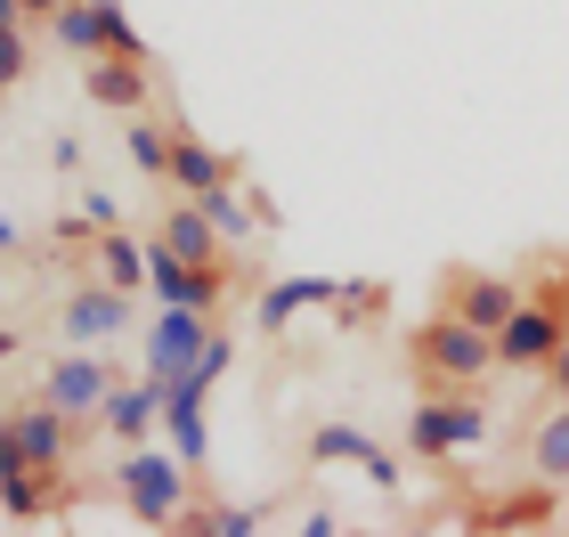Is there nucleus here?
I'll use <instances>...</instances> for the list:
<instances>
[{"mask_svg": "<svg viewBox=\"0 0 569 537\" xmlns=\"http://www.w3.org/2000/svg\"><path fill=\"white\" fill-rule=\"evenodd\" d=\"M407 350H416V375L431 382V391H472L480 375H497V335L456 310H431L416 335H407Z\"/></svg>", "mask_w": 569, "mask_h": 537, "instance_id": "obj_1", "label": "nucleus"}, {"mask_svg": "<svg viewBox=\"0 0 569 537\" xmlns=\"http://www.w3.org/2000/svg\"><path fill=\"white\" fill-rule=\"evenodd\" d=\"M188 473L196 465H179L171 440L154 448V440H131L114 456V497L131 505V521L139 529H179V514H188Z\"/></svg>", "mask_w": 569, "mask_h": 537, "instance_id": "obj_2", "label": "nucleus"}, {"mask_svg": "<svg viewBox=\"0 0 569 537\" xmlns=\"http://www.w3.org/2000/svg\"><path fill=\"white\" fill-rule=\"evenodd\" d=\"M488 448V407L472 391H423L407 416V456L416 465H456V456Z\"/></svg>", "mask_w": 569, "mask_h": 537, "instance_id": "obj_3", "label": "nucleus"}, {"mask_svg": "<svg viewBox=\"0 0 569 537\" xmlns=\"http://www.w3.org/2000/svg\"><path fill=\"white\" fill-rule=\"evenodd\" d=\"M561 342H569V277L521 294V310L497 326V367H512V375H546V358H553Z\"/></svg>", "mask_w": 569, "mask_h": 537, "instance_id": "obj_4", "label": "nucleus"}, {"mask_svg": "<svg viewBox=\"0 0 569 537\" xmlns=\"http://www.w3.org/2000/svg\"><path fill=\"white\" fill-rule=\"evenodd\" d=\"M49 33H58L66 58H107V49H122V58H147V41H139V24L122 17V0H66L58 17H49Z\"/></svg>", "mask_w": 569, "mask_h": 537, "instance_id": "obj_5", "label": "nucleus"}, {"mask_svg": "<svg viewBox=\"0 0 569 537\" xmlns=\"http://www.w3.org/2000/svg\"><path fill=\"white\" fill-rule=\"evenodd\" d=\"M228 286H237V269H228V261L196 269V261H179V252H171L163 237L147 245V294H154V301H179V310L220 318V310H228Z\"/></svg>", "mask_w": 569, "mask_h": 537, "instance_id": "obj_6", "label": "nucleus"}, {"mask_svg": "<svg viewBox=\"0 0 569 537\" xmlns=\"http://www.w3.org/2000/svg\"><path fill=\"white\" fill-rule=\"evenodd\" d=\"M66 465H24L17 448H0V521L33 529V521H58L66 514Z\"/></svg>", "mask_w": 569, "mask_h": 537, "instance_id": "obj_7", "label": "nucleus"}, {"mask_svg": "<svg viewBox=\"0 0 569 537\" xmlns=\"http://www.w3.org/2000/svg\"><path fill=\"white\" fill-rule=\"evenodd\" d=\"M212 326H220V318L163 301V310L147 318V335H139V367H147V375H163V382H171V375H188V367H196V350L212 342Z\"/></svg>", "mask_w": 569, "mask_h": 537, "instance_id": "obj_8", "label": "nucleus"}, {"mask_svg": "<svg viewBox=\"0 0 569 537\" xmlns=\"http://www.w3.org/2000/svg\"><path fill=\"white\" fill-rule=\"evenodd\" d=\"M0 448H17L24 465H66L73 456V416L49 407V399H17V407H0Z\"/></svg>", "mask_w": 569, "mask_h": 537, "instance_id": "obj_9", "label": "nucleus"}, {"mask_svg": "<svg viewBox=\"0 0 569 537\" xmlns=\"http://www.w3.org/2000/svg\"><path fill=\"white\" fill-rule=\"evenodd\" d=\"M553 521H561V480H529V489H505V497H480V505H463V529H472V537L553 529Z\"/></svg>", "mask_w": 569, "mask_h": 537, "instance_id": "obj_10", "label": "nucleus"}, {"mask_svg": "<svg viewBox=\"0 0 569 537\" xmlns=\"http://www.w3.org/2000/svg\"><path fill=\"white\" fill-rule=\"evenodd\" d=\"M107 391H114L107 358H90V350H73V342H66V358H49V375H41V399H49V407H66L73 424H98Z\"/></svg>", "mask_w": 569, "mask_h": 537, "instance_id": "obj_11", "label": "nucleus"}, {"mask_svg": "<svg viewBox=\"0 0 569 537\" xmlns=\"http://www.w3.org/2000/svg\"><path fill=\"white\" fill-rule=\"evenodd\" d=\"M131 301H139V294L107 286V277H98V286H73V294H66V310H58L66 342H73V350H98V342H114L122 326H131Z\"/></svg>", "mask_w": 569, "mask_h": 537, "instance_id": "obj_12", "label": "nucleus"}, {"mask_svg": "<svg viewBox=\"0 0 569 537\" xmlns=\"http://www.w3.org/2000/svg\"><path fill=\"white\" fill-rule=\"evenodd\" d=\"M163 391L171 382L163 375H139V382H114L107 391V407H98V431H107V440H154V431H163Z\"/></svg>", "mask_w": 569, "mask_h": 537, "instance_id": "obj_13", "label": "nucleus"}, {"mask_svg": "<svg viewBox=\"0 0 569 537\" xmlns=\"http://www.w3.org/2000/svg\"><path fill=\"white\" fill-rule=\"evenodd\" d=\"M203 399H212V382L171 375V391H163V440H171L179 465H203V456H212V416H203Z\"/></svg>", "mask_w": 569, "mask_h": 537, "instance_id": "obj_14", "label": "nucleus"}, {"mask_svg": "<svg viewBox=\"0 0 569 537\" xmlns=\"http://www.w3.org/2000/svg\"><path fill=\"white\" fill-rule=\"evenodd\" d=\"M439 310H456V318H472V326L497 335V326L521 310V286L497 277V269H448V301H439Z\"/></svg>", "mask_w": 569, "mask_h": 537, "instance_id": "obj_15", "label": "nucleus"}, {"mask_svg": "<svg viewBox=\"0 0 569 537\" xmlns=\"http://www.w3.org/2000/svg\"><path fill=\"white\" fill-rule=\"evenodd\" d=\"M82 90H90V107H107V115H139L147 98H154V73H147V58L107 49V58L82 66Z\"/></svg>", "mask_w": 569, "mask_h": 537, "instance_id": "obj_16", "label": "nucleus"}, {"mask_svg": "<svg viewBox=\"0 0 569 537\" xmlns=\"http://www.w3.org/2000/svg\"><path fill=\"white\" fill-rule=\"evenodd\" d=\"M228 179H244V163L220 156V147H203L188 122H179V139H171V188L179 196H203V188H228Z\"/></svg>", "mask_w": 569, "mask_h": 537, "instance_id": "obj_17", "label": "nucleus"}, {"mask_svg": "<svg viewBox=\"0 0 569 537\" xmlns=\"http://www.w3.org/2000/svg\"><path fill=\"white\" fill-rule=\"evenodd\" d=\"M163 245L179 252V261H196V269H212V261H228V252H237V245H228L212 220H203V203H196V196L163 212Z\"/></svg>", "mask_w": 569, "mask_h": 537, "instance_id": "obj_18", "label": "nucleus"}, {"mask_svg": "<svg viewBox=\"0 0 569 537\" xmlns=\"http://www.w3.org/2000/svg\"><path fill=\"white\" fill-rule=\"evenodd\" d=\"M326 301H333V277H277V286L261 294V335H284L293 318L326 310Z\"/></svg>", "mask_w": 569, "mask_h": 537, "instance_id": "obj_19", "label": "nucleus"}, {"mask_svg": "<svg viewBox=\"0 0 569 537\" xmlns=\"http://www.w3.org/2000/svg\"><path fill=\"white\" fill-rule=\"evenodd\" d=\"M333 326H342V335H367L375 318H391V286H382V277H333Z\"/></svg>", "mask_w": 569, "mask_h": 537, "instance_id": "obj_20", "label": "nucleus"}, {"mask_svg": "<svg viewBox=\"0 0 569 537\" xmlns=\"http://www.w3.org/2000/svg\"><path fill=\"white\" fill-rule=\"evenodd\" d=\"M171 139H179V122H154L147 107L122 122V156L139 163V179H163V188H171Z\"/></svg>", "mask_w": 569, "mask_h": 537, "instance_id": "obj_21", "label": "nucleus"}, {"mask_svg": "<svg viewBox=\"0 0 569 537\" xmlns=\"http://www.w3.org/2000/svg\"><path fill=\"white\" fill-rule=\"evenodd\" d=\"M90 261H98V277H107V286H122V294H139V286H147V245H139V237H122V228H107V237L90 245Z\"/></svg>", "mask_w": 569, "mask_h": 537, "instance_id": "obj_22", "label": "nucleus"}, {"mask_svg": "<svg viewBox=\"0 0 569 537\" xmlns=\"http://www.w3.org/2000/svg\"><path fill=\"white\" fill-rule=\"evenodd\" d=\"M179 529H188V537H261L269 514H261V505H188Z\"/></svg>", "mask_w": 569, "mask_h": 537, "instance_id": "obj_23", "label": "nucleus"}, {"mask_svg": "<svg viewBox=\"0 0 569 537\" xmlns=\"http://www.w3.org/2000/svg\"><path fill=\"white\" fill-rule=\"evenodd\" d=\"M237 188H244V179H228V188H203L196 203H203V220H212L228 245H252V237H261V212H252V203H244Z\"/></svg>", "mask_w": 569, "mask_h": 537, "instance_id": "obj_24", "label": "nucleus"}, {"mask_svg": "<svg viewBox=\"0 0 569 537\" xmlns=\"http://www.w3.org/2000/svg\"><path fill=\"white\" fill-rule=\"evenodd\" d=\"M529 473L537 480H569V407H553V416L529 431Z\"/></svg>", "mask_w": 569, "mask_h": 537, "instance_id": "obj_25", "label": "nucleus"}, {"mask_svg": "<svg viewBox=\"0 0 569 537\" xmlns=\"http://www.w3.org/2000/svg\"><path fill=\"white\" fill-rule=\"evenodd\" d=\"M375 456V440L358 424H318L309 431V465H367Z\"/></svg>", "mask_w": 569, "mask_h": 537, "instance_id": "obj_26", "label": "nucleus"}, {"mask_svg": "<svg viewBox=\"0 0 569 537\" xmlns=\"http://www.w3.org/2000/svg\"><path fill=\"white\" fill-rule=\"evenodd\" d=\"M24 66H33V41H24V24H0V98L24 82Z\"/></svg>", "mask_w": 569, "mask_h": 537, "instance_id": "obj_27", "label": "nucleus"}, {"mask_svg": "<svg viewBox=\"0 0 569 537\" xmlns=\"http://www.w3.org/2000/svg\"><path fill=\"white\" fill-rule=\"evenodd\" d=\"M358 473H367V489H382V497H399V489H407V465H399V456L382 448V440H375V456H367Z\"/></svg>", "mask_w": 569, "mask_h": 537, "instance_id": "obj_28", "label": "nucleus"}, {"mask_svg": "<svg viewBox=\"0 0 569 537\" xmlns=\"http://www.w3.org/2000/svg\"><path fill=\"white\" fill-rule=\"evenodd\" d=\"M82 220H90V228H122V203H114L107 188H90V196H82Z\"/></svg>", "mask_w": 569, "mask_h": 537, "instance_id": "obj_29", "label": "nucleus"}, {"mask_svg": "<svg viewBox=\"0 0 569 537\" xmlns=\"http://www.w3.org/2000/svg\"><path fill=\"white\" fill-rule=\"evenodd\" d=\"M293 529H301V537H333V529H342V514H333V505H318V514H301Z\"/></svg>", "mask_w": 569, "mask_h": 537, "instance_id": "obj_30", "label": "nucleus"}, {"mask_svg": "<svg viewBox=\"0 0 569 537\" xmlns=\"http://www.w3.org/2000/svg\"><path fill=\"white\" fill-rule=\"evenodd\" d=\"M546 382H553V399H561V407H569V342H561V350H553V358H546Z\"/></svg>", "mask_w": 569, "mask_h": 537, "instance_id": "obj_31", "label": "nucleus"}, {"mask_svg": "<svg viewBox=\"0 0 569 537\" xmlns=\"http://www.w3.org/2000/svg\"><path fill=\"white\" fill-rule=\"evenodd\" d=\"M49 163H58V171H82V139H73V131L49 139Z\"/></svg>", "mask_w": 569, "mask_h": 537, "instance_id": "obj_32", "label": "nucleus"}, {"mask_svg": "<svg viewBox=\"0 0 569 537\" xmlns=\"http://www.w3.org/2000/svg\"><path fill=\"white\" fill-rule=\"evenodd\" d=\"M58 9H66V0H17V17H24V24H49Z\"/></svg>", "mask_w": 569, "mask_h": 537, "instance_id": "obj_33", "label": "nucleus"}, {"mask_svg": "<svg viewBox=\"0 0 569 537\" xmlns=\"http://www.w3.org/2000/svg\"><path fill=\"white\" fill-rule=\"evenodd\" d=\"M9 358H17V326H0V367H9Z\"/></svg>", "mask_w": 569, "mask_h": 537, "instance_id": "obj_34", "label": "nucleus"}, {"mask_svg": "<svg viewBox=\"0 0 569 537\" xmlns=\"http://www.w3.org/2000/svg\"><path fill=\"white\" fill-rule=\"evenodd\" d=\"M0 252H17V220L9 212H0Z\"/></svg>", "mask_w": 569, "mask_h": 537, "instance_id": "obj_35", "label": "nucleus"}, {"mask_svg": "<svg viewBox=\"0 0 569 537\" xmlns=\"http://www.w3.org/2000/svg\"><path fill=\"white\" fill-rule=\"evenodd\" d=\"M0 24H24V17H17V0H0Z\"/></svg>", "mask_w": 569, "mask_h": 537, "instance_id": "obj_36", "label": "nucleus"}]
</instances>
